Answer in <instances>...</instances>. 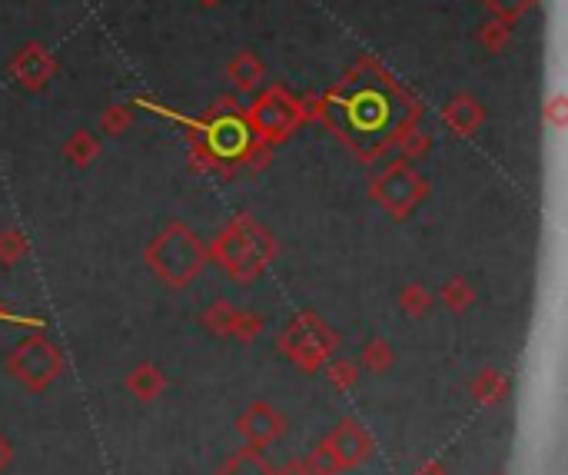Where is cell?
Returning <instances> with one entry per match:
<instances>
[{
	"label": "cell",
	"mask_w": 568,
	"mask_h": 475,
	"mask_svg": "<svg viewBox=\"0 0 568 475\" xmlns=\"http://www.w3.org/2000/svg\"><path fill=\"white\" fill-rule=\"evenodd\" d=\"M263 74H266V67H263V60L253 54V50H240V54L226 64V77H230L236 94H253V90L260 87Z\"/></svg>",
	"instance_id": "obj_12"
},
{
	"label": "cell",
	"mask_w": 568,
	"mask_h": 475,
	"mask_svg": "<svg viewBox=\"0 0 568 475\" xmlns=\"http://www.w3.org/2000/svg\"><path fill=\"white\" fill-rule=\"evenodd\" d=\"M10 466H14V446H10V439L0 432V475H4Z\"/></svg>",
	"instance_id": "obj_32"
},
{
	"label": "cell",
	"mask_w": 568,
	"mask_h": 475,
	"mask_svg": "<svg viewBox=\"0 0 568 475\" xmlns=\"http://www.w3.org/2000/svg\"><path fill=\"white\" fill-rule=\"evenodd\" d=\"M0 316H7V309H4V303H0Z\"/></svg>",
	"instance_id": "obj_36"
},
{
	"label": "cell",
	"mask_w": 568,
	"mask_h": 475,
	"mask_svg": "<svg viewBox=\"0 0 568 475\" xmlns=\"http://www.w3.org/2000/svg\"><path fill=\"white\" fill-rule=\"evenodd\" d=\"M326 97L323 123L356 153L359 163H376L396 147L406 130L419 127L422 100L412 97L376 57H363Z\"/></svg>",
	"instance_id": "obj_1"
},
{
	"label": "cell",
	"mask_w": 568,
	"mask_h": 475,
	"mask_svg": "<svg viewBox=\"0 0 568 475\" xmlns=\"http://www.w3.org/2000/svg\"><path fill=\"white\" fill-rule=\"evenodd\" d=\"M133 127V110L127 103H110L107 110H103L100 117V130L107 133V137H123Z\"/></svg>",
	"instance_id": "obj_22"
},
{
	"label": "cell",
	"mask_w": 568,
	"mask_h": 475,
	"mask_svg": "<svg viewBox=\"0 0 568 475\" xmlns=\"http://www.w3.org/2000/svg\"><path fill=\"white\" fill-rule=\"evenodd\" d=\"M7 70L17 77L20 87H27V90H44L47 80L57 74V60H54V54H50L44 44L30 40V44H24V47L17 50L14 60L7 64Z\"/></svg>",
	"instance_id": "obj_10"
},
{
	"label": "cell",
	"mask_w": 568,
	"mask_h": 475,
	"mask_svg": "<svg viewBox=\"0 0 568 475\" xmlns=\"http://www.w3.org/2000/svg\"><path fill=\"white\" fill-rule=\"evenodd\" d=\"M439 299L446 303L449 313L462 316V313H466V309H472V303H475V289H472V283L466 280V276H452V280L439 289Z\"/></svg>",
	"instance_id": "obj_17"
},
{
	"label": "cell",
	"mask_w": 568,
	"mask_h": 475,
	"mask_svg": "<svg viewBox=\"0 0 568 475\" xmlns=\"http://www.w3.org/2000/svg\"><path fill=\"white\" fill-rule=\"evenodd\" d=\"M206 253L236 283H253L280 256V243H276V236L256 216L236 213L220 230V236L206 246Z\"/></svg>",
	"instance_id": "obj_2"
},
{
	"label": "cell",
	"mask_w": 568,
	"mask_h": 475,
	"mask_svg": "<svg viewBox=\"0 0 568 475\" xmlns=\"http://www.w3.org/2000/svg\"><path fill=\"white\" fill-rule=\"evenodd\" d=\"M509 389H512V382L505 379L499 369H482L469 386L472 399L479 402V406H499V402L509 399Z\"/></svg>",
	"instance_id": "obj_14"
},
{
	"label": "cell",
	"mask_w": 568,
	"mask_h": 475,
	"mask_svg": "<svg viewBox=\"0 0 568 475\" xmlns=\"http://www.w3.org/2000/svg\"><path fill=\"white\" fill-rule=\"evenodd\" d=\"M442 123H446V127L456 133V137H472V133L482 130L485 110H482V103L475 100L472 94H459V97L449 100L446 110H442Z\"/></svg>",
	"instance_id": "obj_11"
},
{
	"label": "cell",
	"mask_w": 568,
	"mask_h": 475,
	"mask_svg": "<svg viewBox=\"0 0 568 475\" xmlns=\"http://www.w3.org/2000/svg\"><path fill=\"white\" fill-rule=\"evenodd\" d=\"M482 7L492 17L505 20V24H515V20H522L535 7V0H482Z\"/></svg>",
	"instance_id": "obj_26"
},
{
	"label": "cell",
	"mask_w": 568,
	"mask_h": 475,
	"mask_svg": "<svg viewBox=\"0 0 568 475\" xmlns=\"http://www.w3.org/2000/svg\"><path fill=\"white\" fill-rule=\"evenodd\" d=\"M432 293L422 283H409L406 289L399 293V309L406 313L409 319H422V316H429V309H432Z\"/></svg>",
	"instance_id": "obj_18"
},
{
	"label": "cell",
	"mask_w": 568,
	"mask_h": 475,
	"mask_svg": "<svg viewBox=\"0 0 568 475\" xmlns=\"http://www.w3.org/2000/svg\"><path fill=\"white\" fill-rule=\"evenodd\" d=\"M200 4H206V7H213V4H220V0H200Z\"/></svg>",
	"instance_id": "obj_35"
},
{
	"label": "cell",
	"mask_w": 568,
	"mask_h": 475,
	"mask_svg": "<svg viewBox=\"0 0 568 475\" xmlns=\"http://www.w3.org/2000/svg\"><path fill=\"white\" fill-rule=\"evenodd\" d=\"M216 475H276V469L266 462V456L260 449L246 446L240 452H233V456L223 462Z\"/></svg>",
	"instance_id": "obj_15"
},
{
	"label": "cell",
	"mask_w": 568,
	"mask_h": 475,
	"mask_svg": "<svg viewBox=\"0 0 568 475\" xmlns=\"http://www.w3.org/2000/svg\"><path fill=\"white\" fill-rule=\"evenodd\" d=\"M243 117L253 137L270 143V147L286 143L296 133L299 123H303V117H299V97H293L280 84L266 87L263 94L250 103V110H243Z\"/></svg>",
	"instance_id": "obj_5"
},
{
	"label": "cell",
	"mask_w": 568,
	"mask_h": 475,
	"mask_svg": "<svg viewBox=\"0 0 568 475\" xmlns=\"http://www.w3.org/2000/svg\"><path fill=\"white\" fill-rule=\"evenodd\" d=\"M270 160H273V147H270V143L250 137V143H246L243 153H240V160H236V167H246V170L256 173V170L270 167Z\"/></svg>",
	"instance_id": "obj_27"
},
{
	"label": "cell",
	"mask_w": 568,
	"mask_h": 475,
	"mask_svg": "<svg viewBox=\"0 0 568 475\" xmlns=\"http://www.w3.org/2000/svg\"><path fill=\"white\" fill-rule=\"evenodd\" d=\"M276 475H313L306 469V459H293V462H286L283 469H276Z\"/></svg>",
	"instance_id": "obj_33"
},
{
	"label": "cell",
	"mask_w": 568,
	"mask_h": 475,
	"mask_svg": "<svg viewBox=\"0 0 568 475\" xmlns=\"http://www.w3.org/2000/svg\"><path fill=\"white\" fill-rule=\"evenodd\" d=\"M64 157L74 163V167H90L100 157V143L90 130H74L70 140L64 143Z\"/></svg>",
	"instance_id": "obj_16"
},
{
	"label": "cell",
	"mask_w": 568,
	"mask_h": 475,
	"mask_svg": "<svg viewBox=\"0 0 568 475\" xmlns=\"http://www.w3.org/2000/svg\"><path fill=\"white\" fill-rule=\"evenodd\" d=\"M27 256V236L20 230H0V263L4 266H17Z\"/></svg>",
	"instance_id": "obj_25"
},
{
	"label": "cell",
	"mask_w": 568,
	"mask_h": 475,
	"mask_svg": "<svg viewBox=\"0 0 568 475\" xmlns=\"http://www.w3.org/2000/svg\"><path fill=\"white\" fill-rule=\"evenodd\" d=\"M127 392L133 399H140V402H153V399H160L163 396V389H167V376L160 373V366H153V363H140L133 373H127Z\"/></svg>",
	"instance_id": "obj_13"
},
{
	"label": "cell",
	"mask_w": 568,
	"mask_h": 475,
	"mask_svg": "<svg viewBox=\"0 0 568 475\" xmlns=\"http://www.w3.org/2000/svg\"><path fill=\"white\" fill-rule=\"evenodd\" d=\"M326 379H329V386H333L336 392L356 389V382H359V363H356V359H339V363H329V366H326Z\"/></svg>",
	"instance_id": "obj_24"
},
{
	"label": "cell",
	"mask_w": 568,
	"mask_h": 475,
	"mask_svg": "<svg viewBox=\"0 0 568 475\" xmlns=\"http://www.w3.org/2000/svg\"><path fill=\"white\" fill-rule=\"evenodd\" d=\"M416 475H446V466H442V462H426V466H419V472Z\"/></svg>",
	"instance_id": "obj_34"
},
{
	"label": "cell",
	"mask_w": 568,
	"mask_h": 475,
	"mask_svg": "<svg viewBox=\"0 0 568 475\" xmlns=\"http://www.w3.org/2000/svg\"><path fill=\"white\" fill-rule=\"evenodd\" d=\"M545 120L552 123L555 130H565L568 127V97L565 94H555L545 107Z\"/></svg>",
	"instance_id": "obj_30"
},
{
	"label": "cell",
	"mask_w": 568,
	"mask_h": 475,
	"mask_svg": "<svg viewBox=\"0 0 568 475\" xmlns=\"http://www.w3.org/2000/svg\"><path fill=\"white\" fill-rule=\"evenodd\" d=\"M200 319H203V326L210 329L213 336H230V326L236 319V306L230 303V299H216L213 306L203 309Z\"/></svg>",
	"instance_id": "obj_19"
},
{
	"label": "cell",
	"mask_w": 568,
	"mask_h": 475,
	"mask_svg": "<svg viewBox=\"0 0 568 475\" xmlns=\"http://www.w3.org/2000/svg\"><path fill=\"white\" fill-rule=\"evenodd\" d=\"M495 475H505V472H495Z\"/></svg>",
	"instance_id": "obj_37"
},
{
	"label": "cell",
	"mask_w": 568,
	"mask_h": 475,
	"mask_svg": "<svg viewBox=\"0 0 568 475\" xmlns=\"http://www.w3.org/2000/svg\"><path fill=\"white\" fill-rule=\"evenodd\" d=\"M236 432L246 439V446L266 449V446H273V442H280L286 436V416L283 412H276L270 402L260 399V402H253L240 419H236Z\"/></svg>",
	"instance_id": "obj_8"
},
{
	"label": "cell",
	"mask_w": 568,
	"mask_h": 475,
	"mask_svg": "<svg viewBox=\"0 0 568 475\" xmlns=\"http://www.w3.org/2000/svg\"><path fill=\"white\" fill-rule=\"evenodd\" d=\"M299 117L323 123V117H326V97L323 94H306L303 100H299Z\"/></svg>",
	"instance_id": "obj_31"
},
{
	"label": "cell",
	"mask_w": 568,
	"mask_h": 475,
	"mask_svg": "<svg viewBox=\"0 0 568 475\" xmlns=\"http://www.w3.org/2000/svg\"><path fill=\"white\" fill-rule=\"evenodd\" d=\"M323 446L333 452L339 469H356L373 456V436L353 419H343L339 426L323 439Z\"/></svg>",
	"instance_id": "obj_9"
},
{
	"label": "cell",
	"mask_w": 568,
	"mask_h": 475,
	"mask_svg": "<svg viewBox=\"0 0 568 475\" xmlns=\"http://www.w3.org/2000/svg\"><path fill=\"white\" fill-rule=\"evenodd\" d=\"M369 373L376 376H386L392 366H396V353H392V346L386 343V339H373L366 349H363V359H359Z\"/></svg>",
	"instance_id": "obj_21"
},
{
	"label": "cell",
	"mask_w": 568,
	"mask_h": 475,
	"mask_svg": "<svg viewBox=\"0 0 568 475\" xmlns=\"http://www.w3.org/2000/svg\"><path fill=\"white\" fill-rule=\"evenodd\" d=\"M306 469L313 475H339V472H343V469H339L336 456L323 446V442H319V446L306 456Z\"/></svg>",
	"instance_id": "obj_29"
},
{
	"label": "cell",
	"mask_w": 568,
	"mask_h": 475,
	"mask_svg": "<svg viewBox=\"0 0 568 475\" xmlns=\"http://www.w3.org/2000/svg\"><path fill=\"white\" fill-rule=\"evenodd\" d=\"M64 369H67L64 353L40 333L24 336L14 346V353L7 356V373L30 392H47L60 376H64Z\"/></svg>",
	"instance_id": "obj_6"
},
{
	"label": "cell",
	"mask_w": 568,
	"mask_h": 475,
	"mask_svg": "<svg viewBox=\"0 0 568 475\" xmlns=\"http://www.w3.org/2000/svg\"><path fill=\"white\" fill-rule=\"evenodd\" d=\"M339 349V333L316 313H299L280 333V353L303 373H319Z\"/></svg>",
	"instance_id": "obj_4"
},
{
	"label": "cell",
	"mask_w": 568,
	"mask_h": 475,
	"mask_svg": "<svg viewBox=\"0 0 568 475\" xmlns=\"http://www.w3.org/2000/svg\"><path fill=\"white\" fill-rule=\"evenodd\" d=\"M143 260H147L150 270L157 273L160 283H167L170 289H187L196 276L206 270L210 253H206L203 240L187 223L173 220L147 243Z\"/></svg>",
	"instance_id": "obj_3"
},
{
	"label": "cell",
	"mask_w": 568,
	"mask_h": 475,
	"mask_svg": "<svg viewBox=\"0 0 568 475\" xmlns=\"http://www.w3.org/2000/svg\"><path fill=\"white\" fill-rule=\"evenodd\" d=\"M266 329V319L260 313H243V309H236V319L230 326V336L236 343H253V339H260Z\"/></svg>",
	"instance_id": "obj_23"
},
{
	"label": "cell",
	"mask_w": 568,
	"mask_h": 475,
	"mask_svg": "<svg viewBox=\"0 0 568 475\" xmlns=\"http://www.w3.org/2000/svg\"><path fill=\"white\" fill-rule=\"evenodd\" d=\"M396 147H399V153H402V160H419L422 153L429 150V133H422L419 127H412V130H406V133H402V137L396 140Z\"/></svg>",
	"instance_id": "obj_28"
},
{
	"label": "cell",
	"mask_w": 568,
	"mask_h": 475,
	"mask_svg": "<svg viewBox=\"0 0 568 475\" xmlns=\"http://www.w3.org/2000/svg\"><path fill=\"white\" fill-rule=\"evenodd\" d=\"M369 196H373V203L382 206L392 220H402V216H409L429 196V183L426 177H419V173L409 167V160H392L389 167L369 183Z\"/></svg>",
	"instance_id": "obj_7"
},
{
	"label": "cell",
	"mask_w": 568,
	"mask_h": 475,
	"mask_svg": "<svg viewBox=\"0 0 568 475\" xmlns=\"http://www.w3.org/2000/svg\"><path fill=\"white\" fill-rule=\"evenodd\" d=\"M479 44L489 50V54H502V50L512 44V24H505L499 17H489L479 27Z\"/></svg>",
	"instance_id": "obj_20"
}]
</instances>
